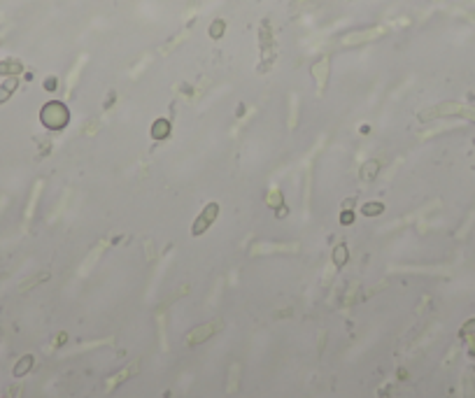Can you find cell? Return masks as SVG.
I'll return each instance as SVG.
<instances>
[{"label": "cell", "mask_w": 475, "mask_h": 398, "mask_svg": "<svg viewBox=\"0 0 475 398\" xmlns=\"http://www.w3.org/2000/svg\"><path fill=\"white\" fill-rule=\"evenodd\" d=\"M42 119H45V123L49 126V128H63L65 121H68V110L63 108L61 103H52V105H47L45 108Z\"/></svg>", "instance_id": "1"}, {"label": "cell", "mask_w": 475, "mask_h": 398, "mask_svg": "<svg viewBox=\"0 0 475 398\" xmlns=\"http://www.w3.org/2000/svg\"><path fill=\"white\" fill-rule=\"evenodd\" d=\"M217 205H207V210L203 212V217H198V222H196V226H193V233H203V230L210 226V224L215 222V217H217Z\"/></svg>", "instance_id": "2"}, {"label": "cell", "mask_w": 475, "mask_h": 398, "mask_svg": "<svg viewBox=\"0 0 475 398\" xmlns=\"http://www.w3.org/2000/svg\"><path fill=\"white\" fill-rule=\"evenodd\" d=\"M212 331H215V324H207L205 329L193 331L191 336H189V340H191V342H196V338H200V340H203V338H207V336H210V333H212Z\"/></svg>", "instance_id": "3"}, {"label": "cell", "mask_w": 475, "mask_h": 398, "mask_svg": "<svg viewBox=\"0 0 475 398\" xmlns=\"http://www.w3.org/2000/svg\"><path fill=\"white\" fill-rule=\"evenodd\" d=\"M31 366H33V359H31V356H23V361H19V366L14 368V375H23V373H26Z\"/></svg>", "instance_id": "4"}, {"label": "cell", "mask_w": 475, "mask_h": 398, "mask_svg": "<svg viewBox=\"0 0 475 398\" xmlns=\"http://www.w3.org/2000/svg\"><path fill=\"white\" fill-rule=\"evenodd\" d=\"M363 212H366V215H377V212H380V205H366Z\"/></svg>", "instance_id": "5"}]
</instances>
